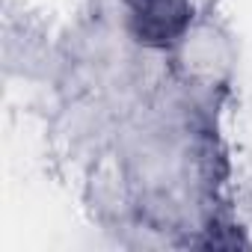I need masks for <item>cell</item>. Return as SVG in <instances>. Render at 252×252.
I'll return each mask as SVG.
<instances>
[{"mask_svg":"<svg viewBox=\"0 0 252 252\" xmlns=\"http://www.w3.org/2000/svg\"><path fill=\"white\" fill-rule=\"evenodd\" d=\"M131 9H134V21H137V33L152 42L172 36L187 21L184 0H131Z\"/></svg>","mask_w":252,"mask_h":252,"instance_id":"1","label":"cell"}]
</instances>
